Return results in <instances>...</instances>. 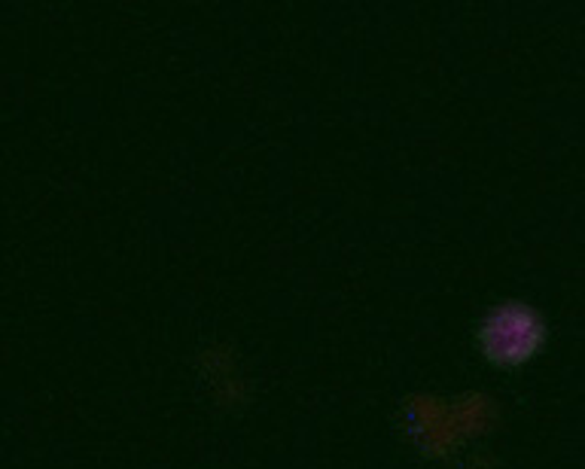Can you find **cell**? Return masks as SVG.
Instances as JSON below:
<instances>
[{"instance_id":"obj_1","label":"cell","mask_w":585,"mask_h":469,"mask_svg":"<svg viewBox=\"0 0 585 469\" xmlns=\"http://www.w3.org/2000/svg\"><path fill=\"white\" fill-rule=\"evenodd\" d=\"M543 339L546 327L539 314L524 302L497 305L479 327V347L497 366H522L543 347Z\"/></svg>"},{"instance_id":"obj_2","label":"cell","mask_w":585,"mask_h":469,"mask_svg":"<svg viewBox=\"0 0 585 469\" xmlns=\"http://www.w3.org/2000/svg\"><path fill=\"white\" fill-rule=\"evenodd\" d=\"M406 418H409L411 436L418 439V445L428 448L430 454H445L448 448H455L460 439H467L460 408H448L433 396H418L406 411Z\"/></svg>"}]
</instances>
